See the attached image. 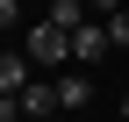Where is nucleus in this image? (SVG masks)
<instances>
[{"mask_svg":"<svg viewBox=\"0 0 129 122\" xmlns=\"http://www.w3.org/2000/svg\"><path fill=\"white\" fill-rule=\"evenodd\" d=\"M22 50L36 57V65H72V29H57V22H36Z\"/></svg>","mask_w":129,"mask_h":122,"instance_id":"nucleus-1","label":"nucleus"},{"mask_svg":"<svg viewBox=\"0 0 129 122\" xmlns=\"http://www.w3.org/2000/svg\"><path fill=\"white\" fill-rule=\"evenodd\" d=\"M108 50H115L108 22H86V29H72V65H93V57H108Z\"/></svg>","mask_w":129,"mask_h":122,"instance_id":"nucleus-2","label":"nucleus"},{"mask_svg":"<svg viewBox=\"0 0 129 122\" xmlns=\"http://www.w3.org/2000/svg\"><path fill=\"white\" fill-rule=\"evenodd\" d=\"M14 108H22V115H36V122H57V108H64V101H57V86H43V79H29L22 94H14Z\"/></svg>","mask_w":129,"mask_h":122,"instance_id":"nucleus-3","label":"nucleus"},{"mask_svg":"<svg viewBox=\"0 0 129 122\" xmlns=\"http://www.w3.org/2000/svg\"><path fill=\"white\" fill-rule=\"evenodd\" d=\"M29 79H36V57H29V50H7V57H0V86H7V101L22 94Z\"/></svg>","mask_w":129,"mask_h":122,"instance_id":"nucleus-4","label":"nucleus"},{"mask_svg":"<svg viewBox=\"0 0 129 122\" xmlns=\"http://www.w3.org/2000/svg\"><path fill=\"white\" fill-rule=\"evenodd\" d=\"M57 101H64V115H86L93 108V79H86V72H64V79H57Z\"/></svg>","mask_w":129,"mask_h":122,"instance_id":"nucleus-5","label":"nucleus"},{"mask_svg":"<svg viewBox=\"0 0 129 122\" xmlns=\"http://www.w3.org/2000/svg\"><path fill=\"white\" fill-rule=\"evenodd\" d=\"M50 22L57 29H86V0H50Z\"/></svg>","mask_w":129,"mask_h":122,"instance_id":"nucleus-6","label":"nucleus"},{"mask_svg":"<svg viewBox=\"0 0 129 122\" xmlns=\"http://www.w3.org/2000/svg\"><path fill=\"white\" fill-rule=\"evenodd\" d=\"M108 36H115V50H129V0H122L115 14H108Z\"/></svg>","mask_w":129,"mask_h":122,"instance_id":"nucleus-7","label":"nucleus"},{"mask_svg":"<svg viewBox=\"0 0 129 122\" xmlns=\"http://www.w3.org/2000/svg\"><path fill=\"white\" fill-rule=\"evenodd\" d=\"M122 115H129V94H122Z\"/></svg>","mask_w":129,"mask_h":122,"instance_id":"nucleus-8","label":"nucleus"},{"mask_svg":"<svg viewBox=\"0 0 129 122\" xmlns=\"http://www.w3.org/2000/svg\"><path fill=\"white\" fill-rule=\"evenodd\" d=\"M72 122H93V115H72Z\"/></svg>","mask_w":129,"mask_h":122,"instance_id":"nucleus-9","label":"nucleus"}]
</instances>
